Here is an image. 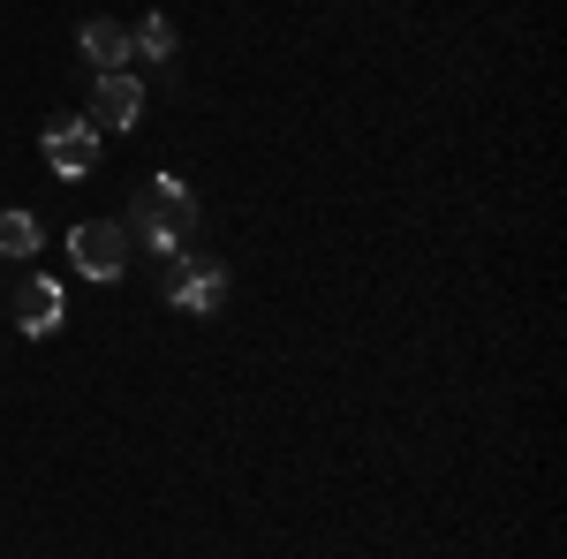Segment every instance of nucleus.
Listing matches in <instances>:
<instances>
[{
	"label": "nucleus",
	"mask_w": 567,
	"mask_h": 559,
	"mask_svg": "<svg viewBox=\"0 0 567 559\" xmlns=\"http://www.w3.org/2000/svg\"><path fill=\"white\" fill-rule=\"evenodd\" d=\"M130 219H136V235L152 242V258H175L182 242L197 235V197H189V182H175V174H152V182H136Z\"/></svg>",
	"instance_id": "nucleus-1"
},
{
	"label": "nucleus",
	"mask_w": 567,
	"mask_h": 559,
	"mask_svg": "<svg viewBox=\"0 0 567 559\" xmlns=\"http://www.w3.org/2000/svg\"><path fill=\"white\" fill-rule=\"evenodd\" d=\"M159 288H167V302L175 310H189V318H213L219 302H227V265L213 258H159Z\"/></svg>",
	"instance_id": "nucleus-2"
},
{
	"label": "nucleus",
	"mask_w": 567,
	"mask_h": 559,
	"mask_svg": "<svg viewBox=\"0 0 567 559\" xmlns=\"http://www.w3.org/2000/svg\"><path fill=\"white\" fill-rule=\"evenodd\" d=\"M69 258L84 280H122L130 272V227L122 219H84L76 235H69Z\"/></svg>",
	"instance_id": "nucleus-3"
},
{
	"label": "nucleus",
	"mask_w": 567,
	"mask_h": 559,
	"mask_svg": "<svg viewBox=\"0 0 567 559\" xmlns=\"http://www.w3.org/2000/svg\"><path fill=\"white\" fill-rule=\"evenodd\" d=\"M84 122L99 136H114V130H136L144 122V84H136L130 69H114V76H99L91 84V106H84Z\"/></svg>",
	"instance_id": "nucleus-4"
},
{
	"label": "nucleus",
	"mask_w": 567,
	"mask_h": 559,
	"mask_svg": "<svg viewBox=\"0 0 567 559\" xmlns=\"http://www.w3.org/2000/svg\"><path fill=\"white\" fill-rule=\"evenodd\" d=\"M45 159L61 182H84L99 167V130H91L84 114H61V122H45Z\"/></svg>",
	"instance_id": "nucleus-5"
},
{
	"label": "nucleus",
	"mask_w": 567,
	"mask_h": 559,
	"mask_svg": "<svg viewBox=\"0 0 567 559\" xmlns=\"http://www.w3.org/2000/svg\"><path fill=\"white\" fill-rule=\"evenodd\" d=\"M8 310H16V325H23L31 341H45V333H53V325L69 318V302H61V280H45V272H39V280H23Z\"/></svg>",
	"instance_id": "nucleus-6"
},
{
	"label": "nucleus",
	"mask_w": 567,
	"mask_h": 559,
	"mask_svg": "<svg viewBox=\"0 0 567 559\" xmlns=\"http://www.w3.org/2000/svg\"><path fill=\"white\" fill-rule=\"evenodd\" d=\"M76 45H84V61L99 69V76H114L122 61L136 53V39H130V23H114V15H91L84 31H76Z\"/></svg>",
	"instance_id": "nucleus-7"
},
{
	"label": "nucleus",
	"mask_w": 567,
	"mask_h": 559,
	"mask_svg": "<svg viewBox=\"0 0 567 559\" xmlns=\"http://www.w3.org/2000/svg\"><path fill=\"white\" fill-rule=\"evenodd\" d=\"M0 258H39V219L23 213V205L0 213Z\"/></svg>",
	"instance_id": "nucleus-8"
},
{
	"label": "nucleus",
	"mask_w": 567,
	"mask_h": 559,
	"mask_svg": "<svg viewBox=\"0 0 567 559\" xmlns=\"http://www.w3.org/2000/svg\"><path fill=\"white\" fill-rule=\"evenodd\" d=\"M130 39H136V53H152V61H167V53H175V23H167V15H144V23H136Z\"/></svg>",
	"instance_id": "nucleus-9"
}]
</instances>
